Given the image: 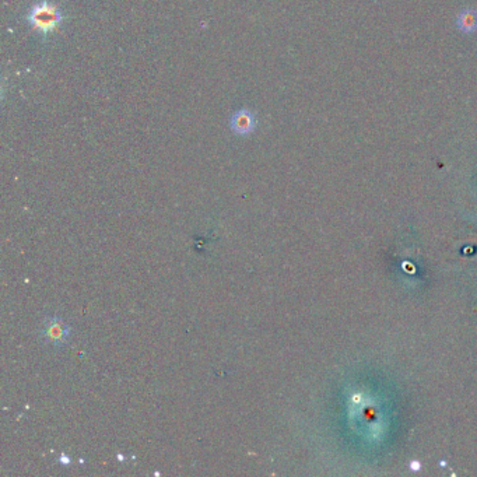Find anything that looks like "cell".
Listing matches in <instances>:
<instances>
[{
  "instance_id": "cell-2",
  "label": "cell",
  "mask_w": 477,
  "mask_h": 477,
  "mask_svg": "<svg viewBox=\"0 0 477 477\" xmlns=\"http://www.w3.org/2000/svg\"><path fill=\"white\" fill-rule=\"evenodd\" d=\"M41 335L45 342L51 343L55 347H62L70 340L71 327L65 319L59 316H51L44 321Z\"/></svg>"
},
{
  "instance_id": "cell-1",
  "label": "cell",
  "mask_w": 477,
  "mask_h": 477,
  "mask_svg": "<svg viewBox=\"0 0 477 477\" xmlns=\"http://www.w3.org/2000/svg\"><path fill=\"white\" fill-rule=\"evenodd\" d=\"M27 21L41 35L48 36L59 28L63 21V14L59 8L52 5L49 0H41L28 10Z\"/></svg>"
},
{
  "instance_id": "cell-5",
  "label": "cell",
  "mask_w": 477,
  "mask_h": 477,
  "mask_svg": "<svg viewBox=\"0 0 477 477\" xmlns=\"http://www.w3.org/2000/svg\"><path fill=\"white\" fill-rule=\"evenodd\" d=\"M410 469H412L413 472H417V470H420V469H421V465H420V462H417V461L412 462V463H410Z\"/></svg>"
},
{
  "instance_id": "cell-4",
  "label": "cell",
  "mask_w": 477,
  "mask_h": 477,
  "mask_svg": "<svg viewBox=\"0 0 477 477\" xmlns=\"http://www.w3.org/2000/svg\"><path fill=\"white\" fill-rule=\"evenodd\" d=\"M458 27L465 32H473L477 28V14L474 12H463L458 19Z\"/></svg>"
},
{
  "instance_id": "cell-3",
  "label": "cell",
  "mask_w": 477,
  "mask_h": 477,
  "mask_svg": "<svg viewBox=\"0 0 477 477\" xmlns=\"http://www.w3.org/2000/svg\"><path fill=\"white\" fill-rule=\"evenodd\" d=\"M256 115L248 108H242L230 118V129L238 136H249L256 130Z\"/></svg>"
}]
</instances>
